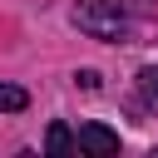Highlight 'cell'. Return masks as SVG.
<instances>
[{
	"label": "cell",
	"instance_id": "277c9868",
	"mask_svg": "<svg viewBox=\"0 0 158 158\" xmlns=\"http://www.w3.org/2000/svg\"><path fill=\"white\" fill-rule=\"evenodd\" d=\"M25 104H30V94L20 84H0V114H20Z\"/></svg>",
	"mask_w": 158,
	"mask_h": 158
},
{
	"label": "cell",
	"instance_id": "5b68a950",
	"mask_svg": "<svg viewBox=\"0 0 158 158\" xmlns=\"http://www.w3.org/2000/svg\"><path fill=\"white\" fill-rule=\"evenodd\" d=\"M138 94H143V99L158 109V64H148V69L138 74Z\"/></svg>",
	"mask_w": 158,
	"mask_h": 158
},
{
	"label": "cell",
	"instance_id": "3957f363",
	"mask_svg": "<svg viewBox=\"0 0 158 158\" xmlns=\"http://www.w3.org/2000/svg\"><path fill=\"white\" fill-rule=\"evenodd\" d=\"M44 148H49V153H74L79 143H74V133H69L64 123H49V133H44Z\"/></svg>",
	"mask_w": 158,
	"mask_h": 158
},
{
	"label": "cell",
	"instance_id": "8992f818",
	"mask_svg": "<svg viewBox=\"0 0 158 158\" xmlns=\"http://www.w3.org/2000/svg\"><path fill=\"white\" fill-rule=\"evenodd\" d=\"M74 79H79V89H99V74H94V69H79Z\"/></svg>",
	"mask_w": 158,
	"mask_h": 158
},
{
	"label": "cell",
	"instance_id": "7a4b0ae2",
	"mask_svg": "<svg viewBox=\"0 0 158 158\" xmlns=\"http://www.w3.org/2000/svg\"><path fill=\"white\" fill-rule=\"evenodd\" d=\"M74 143H79L84 153H118V133H114V128H104V123H84Z\"/></svg>",
	"mask_w": 158,
	"mask_h": 158
},
{
	"label": "cell",
	"instance_id": "6da1fadb",
	"mask_svg": "<svg viewBox=\"0 0 158 158\" xmlns=\"http://www.w3.org/2000/svg\"><path fill=\"white\" fill-rule=\"evenodd\" d=\"M74 25L94 40H128L133 35V5L128 0H79Z\"/></svg>",
	"mask_w": 158,
	"mask_h": 158
}]
</instances>
